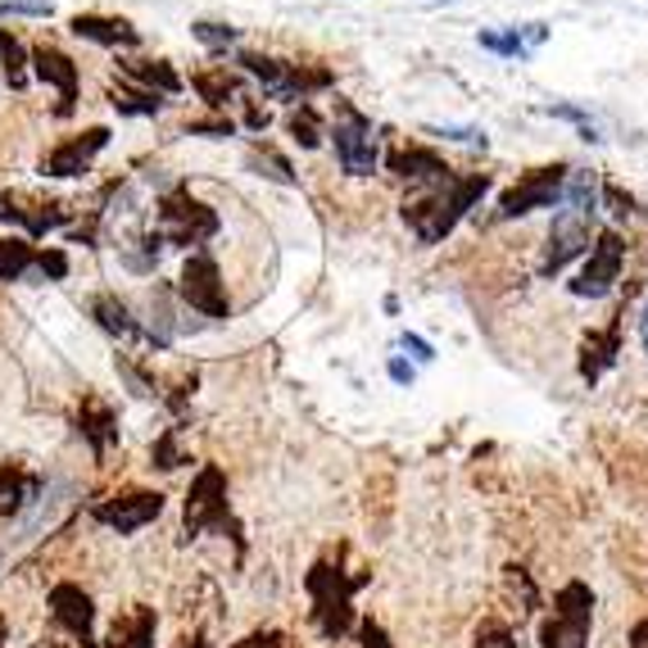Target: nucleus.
Masks as SVG:
<instances>
[{"mask_svg": "<svg viewBox=\"0 0 648 648\" xmlns=\"http://www.w3.org/2000/svg\"><path fill=\"white\" fill-rule=\"evenodd\" d=\"M598 182L594 168H567V182H563V195L554 205V227H548V240H544V255H539V277H558L572 259H580L589 249V227L598 218Z\"/></svg>", "mask_w": 648, "mask_h": 648, "instance_id": "1", "label": "nucleus"}, {"mask_svg": "<svg viewBox=\"0 0 648 648\" xmlns=\"http://www.w3.org/2000/svg\"><path fill=\"white\" fill-rule=\"evenodd\" d=\"M490 186H494L490 173H467V177H454L449 186H435V191H413V199H404V223L413 227V236L422 245H440L481 205Z\"/></svg>", "mask_w": 648, "mask_h": 648, "instance_id": "2", "label": "nucleus"}, {"mask_svg": "<svg viewBox=\"0 0 648 648\" xmlns=\"http://www.w3.org/2000/svg\"><path fill=\"white\" fill-rule=\"evenodd\" d=\"M331 145H336V160L349 177H372L381 164V150H377V132L372 119L363 110H354L349 100H336V119H331Z\"/></svg>", "mask_w": 648, "mask_h": 648, "instance_id": "3", "label": "nucleus"}, {"mask_svg": "<svg viewBox=\"0 0 648 648\" xmlns=\"http://www.w3.org/2000/svg\"><path fill=\"white\" fill-rule=\"evenodd\" d=\"M621 268H626V240L617 227H604L594 236L589 255H585V268L576 272V281L567 286L576 299H608L621 281Z\"/></svg>", "mask_w": 648, "mask_h": 648, "instance_id": "4", "label": "nucleus"}, {"mask_svg": "<svg viewBox=\"0 0 648 648\" xmlns=\"http://www.w3.org/2000/svg\"><path fill=\"white\" fill-rule=\"evenodd\" d=\"M164 245H205L209 236H218V214L209 205H199V199H191L186 191H173L160 199V227Z\"/></svg>", "mask_w": 648, "mask_h": 648, "instance_id": "5", "label": "nucleus"}, {"mask_svg": "<svg viewBox=\"0 0 648 648\" xmlns=\"http://www.w3.org/2000/svg\"><path fill=\"white\" fill-rule=\"evenodd\" d=\"M563 182H567V164L531 168L517 186H508L504 195H498L494 218H498V223H513V218H526V214H535V209H554L558 195H563Z\"/></svg>", "mask_w": 648, "mask_h": 648, "instance_id": "6", "label": "nucleus"}, {"mask_svg": "<svg viewBox=\"0 0 648 648\" xmlns=\"http://www.w3.org/2000/svg\"><path fill=\"white\" fill-rule=\"evenodd\" d=\"M177 290H182V299L191 305V313H199V318H227V313H232V299H227L223 272H218L214 255H205V249L186 259Z\"/></svg>", "mask_w": 648, "mask_h": 648, "instance_id": "7", "label": "nucleus"}, {"mask_svg": "<svg viewBox=\"0 0 648 648\" xmlns=\"http://www.w3.org/2000/svg\"><path fill=\"white\" fill-rule=\"evenodd\" d=\"M160 513H164V494L160 490H127V494L105 498V504H95V522H105L119 535H136Z\"/></svg>", "mask_w": 648, "mask_h": 648, "instance_id": "8", "label": "nucleus"}, {"mask_svg": "<svg viewBox=\"0 0 648 648\" xmlns=\"http://www.w3.org/2000/svg\"><path fill=\"white\" fill-rule=\"evenodd\" d=\"M105 145H110V127H86V132H78V136H64V141L41 160V173H45V177H82V173L91 168V160H95Z\"/></svg>", "mask_w": 648, "mask_h": 648, "instance_id": "9", "label": "nucleus"}, {"mask_svg": "<svg viewBox=\"0 0 648 648\" xmlns=\"http://www.w3.org/2000/svg\"><path fill=\"white\" fill-rule=\"evenodd\" d=\"M385 168L399 177V182H409L413 191H435V186H449L459 173L449 168L435 150L426 145H409V150H394V155L385 160Z\"/></svg>", "mask_w": 648, "mask_h": 648, "instance_id": "10", "label": "nucleus"}, {"mask_svg": "<svg viewBox=\"0 0 648 648\" xmlns=\"http://www.w3.org/2000/svg\"><path fill=\"white\" fill-rule=\"evenodd\" d=\"M28 64H32V73H37L45 86L60 91L55 114L69 119V114L78 110V64L64 55V50H55V45H37L32 55H28Z\"/></svg>", "mask_w": 648, "mask_h": 648, "instance_id": "11", "label": "nucleus"}, {"mask_svg": "<svg viewBox=\"0 0 648 648\" xmlns=\"http://www.w3.org/2000/svg\"><path fill=\"white\" fill-rule=\"evenodd\" d=\"M544 639H548V648H585V639H589V594L580 585L563 589V613L544 630Z\"/></svg>", "mask_w": 648, "mask_h": 648, "instance_id": "12", "label": "nucleus"}, {"mask_svg": "<svg viewBox=\"0 0 648 648\" xmlns=\"http://www.w3.org/2000/svg\"><path fill=\"white\" fill-rule=\"evenodd\" d=\"M548 41V28L544 23H522V28H485V32H476V45L481 50H490V55H498V60H531L535 50Z\"/></svg>", "mask_w": 648, "mask_h": 648, "instance_id": "13", "label": "nucleus"}, {"mask_svg": "<svg viewBox=\"0 0 648 648\" xmlns=\"http://www.w3.org/2000/svg\"><path fill=\"white\" fill-rule=\"evenodd\" d=\"M617 354H621V318L608 322L604 331H585V340H580V377L594 385L608 368H617Z\"/></svg>", "mask_w": 648, "mask_h": 648, "instance_id": "14", "label": "nucleus"}, {"mask_svg": "<svg viewBox=\"0 0 648 648\" xmlns=\"http://www.w3.org/2000/svg\"><path fill=\"white\" fill-rule=\"evenodd\" d=\"M0 218L6 223H19L28 236H45V232H55L64 227V205H28L23 195H0Z\"/></svg>", "mask_w": 648, "mask_h": 648, "instance_id": "15", "label": "nucleus"}, {"mask_svg": "<svg viewBox=\"0 0 648 648\" xmlns=\"http://www.w3.org/2000/svg\"><path fill=\"white\" fill-rule=\"evenodd\" d=\"M69 32L82 37V41H95V45H110V50L136 45V41H141V32H136L127 19H110V14H73Z\"/></svg>", "mask_w": 648, "mask_h": 648, "instance_id": "16", "label": "nucleus"}, {"mask_svg": "<svg viewBox=\"0 0 648 648\" xmlns=\"http://www.w3.org/2000/svg\"><path fill=\"white\" fill-rule=\"evenodd\" d=\"M223 472L218 467H205L199 472V481L191 485V498H186V526L199 531V526H209L218 513H223Z\"/></svg>", "mask_w": 648, "mask_h": 648, "instance_id": "17", "label": "nucleus"}, {"mask_svg": "<svg viewBox=\"0 0 648 648\" xmlns=\"http://www.w3.org/2000/svg\"><path fill=\"white\" fill-rule=\"evenodd\" d=\"M37 494H41V476L23 472L19 463H0V517L23 513Z\"/></svg>", "mask_w": 648, "mask_h": 648, "instance_id": "18", "label": "nucleus"}, {"mask_svg": "<svg viewBox=\"0 0 648 648\" xmlns=\"http://www.w3.org/2000/svg\"><path fill=\"white\" fill-rule=\"evenodd\" d=\"M91 318L100 322V327H105L110 336H119V340H132V336H141V322L132 318V309L123 305V299L119 295H91Z\"/></svg>", "mask_w": 648, "mask_h": 648, "instance_id": "19", "label": "nucleus"}, {"mask_svg": "<svg viewBox=\"0 0 648 648\" xmlns=\"http://www.w3.org/2000/svg\"><path fill=\"white\" fill-rule=\"evenodd\" d=\"M123 73H127L132 82H141L145 91H155V95H177V91H182V78H177L173 64H164V60H127Z\"/></svg>", "mask_w": 648, "mask_h": 648, "instance_id": "20", "label": "nucleus"}, {"mask_svg": "<svg viewBox=\"0 0 648 648\" xmlns=\"http://www.w3.org/2000/svg\"><path fill=\"white\" fill-rule=\"evenodd\" d=\"M86 444L95 449V454H105V449L119 440V426H114V409L110 404H95V399H86V409H82V426Z\"/></svg>", "mask_w": 648, "mask_h": 648, "instance_id": "21", "label": "nucleus"}, {"mask_svg": "<svg viewBox=\"0 0 648 648\" xmlns=\"http://www.w3.org/2000/svg\"><path fill=\"white\" fill-rule=\"evenodd\" d=\"M50 604H55V617L73 630V635H86L91 630V598L73 585H60L55 594H50Z\"/></svg>", "mask_w": 648, "mask_h": 648, "instance_id": "22", "label": "nucleus"}, {"mask_svg": "<svg viewBox=\"0 0 648 648\" xmlns=\"http://www.w3.org/2000/svg\"><path fill=\"white\" fill-rule=\"evenodd\" d=\"M37 249L23 236H0V281H28Z\"/></svg>", "mask_w": 648, "mask_h": 648, "instance_id": "23", "label": "nucleus"}, {"mask_svg": "<svg viewBox=\"0 0 648 648\" xmlns=\"http://www.w3.org/2000/svg\"><path fill=\"white\" fill-rule=\"evenodd\" d=\"M0 73H6V82H10L14 91L28 86V50H23V41H19L14 32H6V28H0Z\"/></svg>", "mask_w": 648, "mask_h": 648, "instance_id": "24", "label": "nucleus"}, {"mask_svg": "<svg viewBox=\"0 0 648 648\" xmlns=\"http://www.w3.org/2000/svg\"><path fill=\"white\" fill-rule=\"evenodd\" d=\"M191 86H195L199 100H205V105H214V110H223L227 95H236V78H232L227 69H205V73H195Z\"/></svg>", "mask_w": 648, "mask_h": 648, "instance_id": "25", "label": "nucleus"}, {"mask_svg": "<svg viewBox=\"0 0 648 648\" xmlns=\"http://www.w3.org/2000/svg\"><path fill=\"white\" fill-rule=\"evenodd\" d=\"M286 127H290V136H295L299 145H305V150H318V145H322V136H327V127H322V119H318V110L309 105V100H305V105H299V110L286 119Z\"/></svg>", "mask_w": 648, "mask_h": 648, "instance_id": "26", "label": "nucleus"}, {"mask_svg": "<svg viewBox=\"0 0 648 648\" xmlns=\"http://www.w3.org/2000/svg\"><path fill=\"white\" fill-rule=\"evenodd\" d=\"M539 114L572 123V127L580 132V141H589V145H598V141H604V132H598V123H594V119H589L580 105H567V100H554V105H539Z\"/></svg>", "mask_w": 648, "mask_h": 648, "instance_id": "27", "label": "nucleus"}, {"mask_svg": "<svg viewBox=\"0 0 648 648\" xmlns=\"http://www.w3.org/2000/svg\"><path fill=\"white\" fill-rule=\"evenodd\" d=\"M114 110L127 114V119H150V114L164 110V100L155 91H132V86H123V91H114Z\"/></svg>", "mask_w": 648, "mask_h": 648, "instance_id": "28", "label": "nucleus"}, {"mask_svg": "<svg viewBox=\"0 0 648 648\" xmlns=\"http://www.w3.org/2000/svg\"><path fill=\"white\" fill-rule=\"evenodd\" d=\"M150 635H155V617L132 613L123 626H114V648H150Z\"/></svg>", "mask_w": 648, "mask_h": 648, "instance_id": "29", "label": "nucleus"}, {"mask_svg": "<svg viewBox=\"0 0 648 648\" xmlns=\"http://www.w3.org/2000/svg\"><path fill=\"white\" fill-rule=\"evenodd\" d=\"M249 168H259V177H272V182H281V186H295V173H290V164L281 160V155H272V150H249V160H245Z\"/></svg>", "mask_w": 648, "mask_h": 648, "instance_id": "30", "label": "nucleus"}, {"mask_svg": "<svg viewBox=\"0 0 648 648\" xmlns=\"http://www.w3.org/2000/svg\"><path fill=\"white\" fill-rule=\"evenodd\" d=\"M191 37L199 41V45H209V50H227V45H236V28L232 23H214V19H199V23H191Z\"/></svg>", "mask_w": 648, "mask_h": 648, "instance_id": "31", "label": "nucleus"}, {"mask_svg": "<svg viewBox=\"0 0 648 648\" xmlns=\"http://www.w3.org/2000/svg\"><path fill=\"white\" fill-rule=\"evenodd\" d=\"M64 281L69 277V259H64V249H37V259H32V272L28 281Z\"/></svg>", "mask_w": 648, "mask_h": 648, "instance_id": "32", "label": "nucleus"}, {"mask_svg": "<svg viewBox=\"0 0 648 648\" xmlns=\"http://www.w3.org/2000/svg\"><path fill=\"white\" fill-rule=\"evenodd\" d=\"M598 205H608L613 218H630V214H635V199H630L621 186H613V182H604V191H598Z\"/></svg>", "mask_w": 648, "mask_h": 648, "instance_id": "33", "label": "nucleus"}, {"mask_svg": "<svg viewBox=\"0 0 648 648\" xmlns=\"http://www.w3.org/2000/svg\"><path fill=\"white\" fill-rule=\"evenodd\" d=\"M0 14H23V19H50V0H0Z\"/></svg>", "mask_w": 648, "mask_h": 648, "instance_id": "34", "label": "nucleus"}, {"mask_svg": "<svg viewBox=\"0 0 648 648\" xmlns=\"http://www.w3.org/2000/svg\"><path fill=\"white\" fill-rule=\"evenodd\" d=\"M232 132H236L232 119H199V123L186 127V136H214V141H218V136H232Z\"/></svg>", "mask_w": 648, "mask_h": 648, "instance_id": "35", "label": "nucleus"}, {"mask_svg": "<svg viewBox=\"0 0 648 648\" xmlns=\"http://www.w3.org/2000/svg\"><path fill=\"white\" fill-rule=\"evenodd\" d=\"M431 136H444V141H463V145H490L481 127H431Z\"/></svg>", "mask_w": 648, "mask_h": 648, "instance_id": "36", "label": "nucleus"}, {"mask_svg": "<svg viewBox=\"0 0 648 648\" xmlns=\"http://www.w3.org/2000/svg\"><path fill=\"white\" fill-rule=\"evenodd\" d=\"M385 372H390V381H394V385H404V390L418 381V368H413L409 359H399V354H390V359H385Z\"/></svg>", "mask_w": 648, "mask_h": 648, "instance_id": "37", "label": "nucleus"}, {"mask_svg": "<svg viewBox=\"0 0 648 648\" xmlns=\"http://www.w3.org/2000/svg\"><path fill=\"white\" fill-rule=\"evenodd\" d=\"M399 344H404V349H409V354H413L418 363H431V359H435V349H431L422 336H413V331H404V336H399Z\"/></svg>", "mask_w": 648, "mask_h": 648, "instance_id": "38", "label": "nucleus"}, {"mask_svg": "<svg viewBox=\"0 0 648 648\" xmlns=\"http://www.w3.org/2000/svg\"><path fill=\"white\" fill-rule=\"evenodd\" d=\"M639 344H644V354H648V299H644V309H639Z\"/></svg>", "mask_w": 648, "mask_h": 648, "instance_id": "39", "label": "nucleus"}]
</instances>
